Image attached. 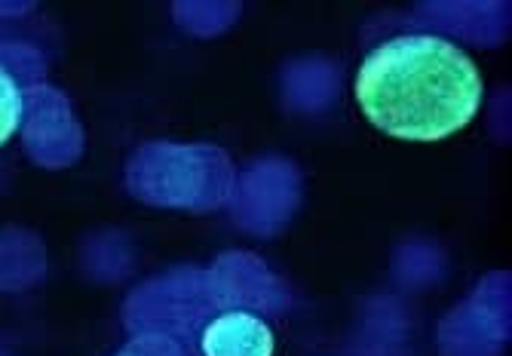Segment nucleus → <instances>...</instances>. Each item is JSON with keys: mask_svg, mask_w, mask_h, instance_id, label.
Listing matches in <instances>:
<instances>
[{"mask_svg": "<svg viewBox=\"0 0 512 356\" xmlns=\"http://www.w3.org/2000/svg\"><path fill=\"white\" fill-rule=\"evenodd\" d=\"M356 102L371 126L402 142H442L482 108L476 62L433 34H405L371 50L356 74Z\"/></svg>", "mask_w": 512, "mask_h": 356, "instance_id": "nucleus-1", "label": "nucleus"}, {"mask_svg": "<svg viewBox=\"0 0 512 356\" xmlns=\"http://www.w3.org/2000/svg\"><path fill=\"white\" fill-rule=\"evenodd\" d=\"M203 356H273V332L255 314L230 310L206 326Z\"/></svg>", "mask_w": 512, "mask_h": 356, "instance_id": "nucleus-2", "label": "nucleus"}, {"mask_svg": "<svg viewBox=\"0 0 512 356\" xmlns=\"http://www.w3.org/2000/svg\"><path fill=\"white\" fill-rule=\"evenodd\" d=\"M22 114H25L22 89H19L16 77L0 65V145H7L10 136H16Z\"/></svg>", "mask_w": 512, "mask_h": 356, "instance_id": "nucleus-3", "label": "nucleus"}]
</instances>
